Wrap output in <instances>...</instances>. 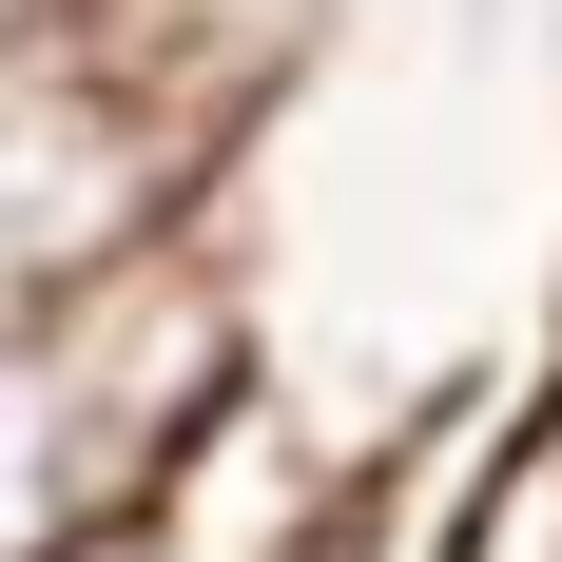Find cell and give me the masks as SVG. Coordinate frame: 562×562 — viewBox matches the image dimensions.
I'll return each mask as SVG.
<instances>
[{
	"label": "cell",
	"mask_w": 562,
	"mask_h": 562,
	"mask_svg": "<svg viewBox=\"0 0 562 562\" xmlns=\"http://www.w3.org/2000/svg\"><path fill=\"white\" fill-rule=\"evenodd\" d=\"M291 524H311V465H291L272 427L233 407L214 447L175 465V485H156V505H136V524H98V543H78V562H291Z\"/></svg>",
	"instance_id": "obj_3"
},
{
	"label": "cell",
	"mask_w": 562,
	"mask_h": 562,
	"mask_svg": "<svg viewBox=\"0 0 562 562\" xmlns=\"http://www.w3.org/2000/svg\"><path fill=\"white\" fill-rule=\"evenodd\" d=\"M233 407H252V311H233L214 233L116 252L58 330L0 349V562H78L98 524H136Z\"/></svg>",
	"instance_id": "obj_1"
},
{
	"label": "cell",
	"mask_w": 562,
	"mask_h": 562,
	"mask_svg": "<svg viewBox=\"0 0 562 562\" xmlns=\"http://www.w3.org/2000/svg\"><path fill=\"white\" fill-rule=\"evenodd\" d=\"M194 194H214V98L156 40H116V20L0 40V349L58 330L116 252L194 233Z\"/></svg>",
	"instance_id": "obj_2"
}]
</instances>
